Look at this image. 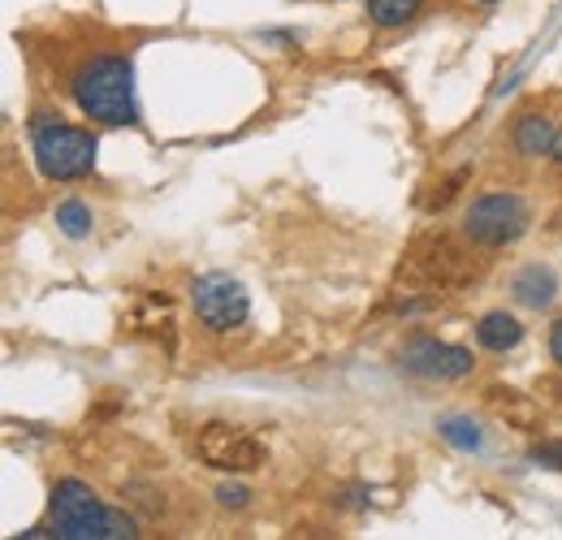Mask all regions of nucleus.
<instances>
[{"label": "nucleus", "mask_w": 562, "mask_h": 540, "mask_svg": "<svg viewBox=\"0 0 562 540\" xmlns=\"http://www.w3.org/2000/svg\"><path fill=\"white\" fill-rule=\"evenodd\" d=\"M74 100L87 117L104 126H135L139 104H135V66L126 57H95L74 74Z\"/></svg>", "instance_id": "obj_1"}, {"label": "nucleus", "mask_w": 562, "mask_h": 540, "mask_svg": "<svg viewBox=\"0 0 562 540\" xmlns=\"http://www.w3.org/2000/svg\"><path fill=\"white\" fill-rule=\"evenodd\" d=\"M53 537L122 540V537H139V524L126 510L104 506L82 480H61L53 488Z\"/></svg>", "instance_id": "obj_2"}, {"label": "nucleus", "mask_w": 562, "mask_h": 540, "mask_svg": "<svg viewBox=\"0 0 562 540\" xmlns=\"http://www.w3.org/2000/svg\"><path fill=\"white\" fill-rule=\"evenodd\" d=\"M35 165L48 182H74V178H87L95 169V135L66 126V122H53L48 113L35 117Z\"/></svg>", "instance_id": "obj_3"}, {"label": "nucleus", "mask_w": 562, "mask_h": 540, "mask_svg": "<svg viewBox=\"0 0 562 540\" xmlns=\"http://www.w3.org/2000/svg\"><path fill=\"white\" fill-rule=\"evenodd\" d=\"M528 221H532V207L519 195H481L468 207V216H463V234L476 247L497 251V247H510L515 238H524Z\"/></svg>", "instance_id": "obj_4"}, {"label": "nucleus", "mask_w": 562, "mask_h": 540, "mask_svg": "<svg viewBox=\"0 0 562 540\" xmlns=\"http://www.w3.org/2000/svg\"><path fill=\"white\" fill-rule=\"evenodd\" d=\"M481 260H472L459 243L432 234V238H420L412 247V260H407V277H416L420 285H437V290H454V285H468L481 277Z\"/></svg>", "instance_id": "obj_5"}, {"label": "nucleus", "mask_w": 562, "mask_h": 540, "mask_svg": "<svg viewBox=\"0 0 562 540\" xmlns=\"http://www.w3.org/2000/svg\"><path fill=\"white\" fill-rule=\"evenodd\" d=\"M191 307L200 316V325L209 334H229V329H243L247 325V312H251V299L247 290L225 277V272H209L191 285Z\"/></svg>", "instance_id": "obj_6"}, {"label": "nucleus", "mask_w": 562, "mask_h": 540, "mask_svg": "<svg viewBox=\"0 0 562 540\" xmlns=\"http://www.w3.org/2000/svg\"><path fill=\"white\" fill-rule=\"evenodd\" d=\"M195 454L204 459V468H216V472L229 475L256 472L269 459L265 441H256L251 432H243L234 424H204L200 437H195Z\"/></svg>", "instance_id": "obj_7"}, {"label": "nucleus", "mask_w": 562, "mask_h": 540, "mask_svg": "<svg viewBox=\"0 0 562 540\" xmlns=\"http://www.w3.org/2000/svg\"><path fill=\"white\" fill-rule=\"evenodd\" d=\"M398 363H403V372H412V376H420V381H463V376H472V368H476L472 350L450 346V341H437V338H412L403 346Z\"/></svg>", "instance_id": "obj_8"}, {"label": "nucleus", "mask_w": 562, "mask_h": 540, "mask_svg": "<svg viewBox=\"0 0 562 540\" xmlns=\"http://www.w3.org/2000/svg\"><path fill=\"white\" fill-rule=\"evenodd\" d=\"M510 294H515V303L541 312V307H550V303L559 299V277H554L550 269H541V265H528V269L515 272Z\"/></svg>", "instance_id": "obj_9"}, {"label": "nucleus", "mask_w": 562, "mask_h": 540, "mask_svg": "<svg viewBox=\"0 0 562 540\" xmlns=\"http://www.w3.org/2000/svg\"><path fill=\"white\" fill-rule=\"evenodd\" d=\"M476 341L493 350V355H506V350H515L519 341H524V325L510 316V312H490L481 325H476Z\"/></svg>", "instance_id": "obj_10"}, {"label": "nucleus", "mask_w": 562, "mask_h": 540, "mask_svg": "<svg viewBox=\"0 0 562 540\" xmlns=\"http://www.w3.org/2000/svg\"><path fill=\"white\" fill-rule=\"evenodd\" d=\"M490 406H493V415H502L510 428L532 432V428L541 424V410H537V403H532L528 394H515V390H490Z\"/></svg>", "instance_id": "obj_11"}, {"label": "nucleus", "mask_w": 562, "mask_h": 540, "mask_svg": "<svg viewBox=\"0 0 562 540\" xmlns=\"http://www.w3.org/2000/svg\"><path fill=\"white\" fill-rule=\"evenodd\" d=\"M554 138H559V131H554L550 117L528 113V117H519V126H515V151H519V156H550Z\"/></svg>", "instance_id": "obj_12"}, {"label": "nucleus", "mask_w": 562, "mask_h": 540, "mask_svg": "<svg viewBox=\"0 0 562 540\" xmlns=\"http://www.w3.org/2000/svg\"><path fill=\"white\" fill-rule=\"evenodd\" d=\"M437 437H441L446 446L463 450V454H476V450L485 446V432H481V424H476V419H468V415H446V419L437 424Z\"/></svg>", "instance_id": "obj_13"}, {"label": "nucleus", "mask_w": 562, "mask_h": 540, "mask_svg": "<svg viewBox=\"0 0 562 540\" xmlns=\"http://www.w3.org/2000/svg\"><path fill=\"white\" fill-rule=\"evenodd\" d=\"M428 0H368V18L372 26L381 31H394V26H407L416 13H424Z\"/></svg>", "instance_id": "obj_14"}, {"label": "nucleus", "mask_w": 562, "mask_h": 540, "mask_svg": "<svg viewBox=\"0 0 562 540\" xmlns=\"http://www.w3.org/2000/svg\"><path fill=\"white\" fill-rule=\"evenodd\" d=\"M57 229H61L66 238H87V234L95 229V216H91V207L82 200H66V203H57Z\"/></svg>", "instance_id": "obj_15"}, {"label": "nucleus", "mask_w": 562, "mask_h": 540, "mask_svg": "<svg viewBox=\"0 0 562 540\" xmlns=\"http://www.w3.org/2000/svg\"><path fill=\"white\" fill-rule=\"evenodd\" d=\"M528 459H532L537 468H550V472H562V441H537V446L528 450Z\"/></svg>", "instance_id": "obj_16"}, {"label": "nucleus", "mask_w": 562, "mask_h": 540, "mask_svg": "<svg viewBox=\"0 0 562 540\" xmlns=\"http://www.w3.org/2000/svg\"><path fill=\"white\" fill-rule=\"evenodd\" d=\"M216 502H221L225 510H247V506H251V488H247V484H221V488H216Z\"/></svg>", "instance_id": "obj_17"}, {"label": "nucleus", "mask_w": 562, "mask_h": 540, "mask_svg": "<svg viewBox=\"0 0 562 540\" xmlns=\"http://www.w3.org/2000/svg\"><path fill=\"white\" fill-rule=\"evenodd\" d=\"M550 359L562 368V320H554V329H550Z\"/></svg>", "instance_id": "obj_18"}, {"label": "nucleus", "mask_w": 562, "mask_h": 540, "mask_svg": "<svg viewBox=\"0 0 562 540\" xmlns=\"http://www.w3.org/2000/svg\"><path fill=\"white\" fill-rule=\"evenodd\" d=\"M550 160H554V165H562V135L554 138V147H550Z\"/></svg>", "instance_id": "obj_19"}, {"label": "nucleus", "mask_w": 562, "mask_h": 540, "mask_svg": "<svg viewBox=\"0 0 562 540\" xmlns=\"http://www.w3.org/2000/svg\"><path fill=\"white\" fill-rule=\"evenodd\" d=\"M481 4H497V0H481Z\"/></svg>", "instance_id": "obj_20"}]
</instances>
